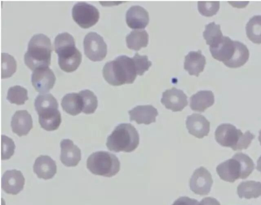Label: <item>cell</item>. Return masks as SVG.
I'll return each instance as SVG.
<instances>
[{"label":"cell","mask_w":261,"mask_h":205,"mask_svg":"<svg viewBox=\"0 0 261 205\" xmlns=\"http://www.w3.org/2000/svg\"><path fill=\"white\" fill-rule=\"evenodd\" d=\"M102 74L105 80L113 86L132 84L137 75L132 58L125 55L118 56L106 63Z\"/></svg>","instance_id":"1"},{"label":"cell","mask_w":261,"mask_h":205,"mask_svg":"<svg viewBox=\"0 0 261 205\" xmlns=\"http://www.w3.org/2000/svg\"><path fill=\"white\" fill-rule=\"evenodd\" d=\"M55 52L58 56V64L63 71H75L82 61V54L75 47L72 36L67 32L58 35L55 39Z\"/></svg>","instance_id":"2"},{"label":"cell","mask_w":261,"mask_h":205,"mask_svg":"<svg viewBox=\"0 0 261 205\" xmlns=\"http://www.w3.org/2000/svg\"><path fill=\"white\" fill-rule=\"evenodd\" d=\"M53 48L50 39L43 34L34 35L30 39L24 56L25 65L31 70L48 67Z\"/></svg>","instance_id":"3"},{"label":"cell","mask_w":261,"mask_h":205,"mask_svg":"<svg viewBox=\"0 0 261 205\" xmlns=\"http://www.w3.org/2000/svg\"><path fill=\"white\" fill-rule=\"evenodd\" d=\"M139 144V135L135 127L130 123H122L108 137L106 146L110 151L130 152Z\"/></svg>","instance_id":"4"},{"label":"cell","mask_w":261,"mask_h":205,"mask_svg":"<svg viewBox=\"0 0 261 205\" xmlns=\"http://www.w3.org/2000/svg\"><path fill=\"white\" fill-rule=\"evenodd\" d=\"M215 139L221 145L233 150L247 149L255 136L247 131L244 134L229 123L219 125L215 133Z\"/></svg>","instance_id":"5"},{"label":"cell","mask_w":261,"mask_h":205,"mask_svg":"<svg viewBox=\"0 0 261 205\" xmlns=\"http://www.w3.org/2000/svg\"><path fill=\"white\" fill-rule=\"evenodd\" d=\"M86 166L94 174L110 177L119 171L120 163L115 155L106 151H98L90 155Z\"/></svg>","instance_id":"6"},{"label":"cell","mask_w":261,"mask_h":205,"mask_svg":"<svg viewBox=\"0 0 261 205\" xmlns=\"http://www.w3.org/2000/svg\"><path fill=\"white\" fill-rule=\"evenodd\" d=\"M72 16L81 28H89L95 24L99 18V12L94 6L85 2H78L73 7Z\"/></svg>","instance_id":"7"},{"label":"cell","mask_w":261,"mask_h":205,"mask_svg":"<svg viewBox=\"0 0 261 205\" xmlns=\"http://www.w3.org/2000/svg\"><path fill=\"white\" fill-rule=\"evenodd\" d=\"M84 53L92 61L102 60L107 54V46L103 38L96 32L88 33L84 39Z\"/></svg>","instance_id":"8"},{"label":"cell","mask_w":261,"mask_h":205,"mask_svg":"<svg viewBox=\"0 0 261 205\" xmlns=\"http://www.w3.org/2000/svg\"><path fill=\"white\" fill-rule=\"evenodd\" d=\"M213 183L211 174L203 167H200L194 171L189 182L191 191L200 195L208 194Z\"/></svg>","instance_id":"9"},{"label":"cell","mask_w":261,"mask_h":205,"mask_svg":"<svg viewBox=\"0 0 261 205\" xmlns=\"http://www.w3.org/2000/svg\"><path fill=\"white\" fill-rule=\"evenodd\" d=\"M56 76L48 67L37 68L33 71L31 81L35 90L41 93H46L54 86Z\"/></svg>","instance_id":"10"},{"label":"cell","mask_w":261,"mask_h":205,"mask_svg":"<svg viewBox=\"0 0 261 205\" xmlns=\"http://www.w3.org/2000/svg\"><path fill=\"white\" fill-rule=\"evenodd\" d=\"M161 101L166 109L173 112L182 111L188 104L186 94L181 90L175 87L164 91Z\"/></svg>","instance_id":"11"},{"label":"cell","mask_w":261,"mask_h":205,"mask_svg":"<svg viewBox=\"0 0 261 205\" xmlns=\"http://www.w3.org/2000/svg\"><path fill=\"white\" fill-rule=\"evenodd\" d=\"M25 179L19 170H7L2 177V188L7 193L16 195L22 190Z\"/></svg>","instance_id":"12"},{"label":"cell","mask_w":261,"mask_h":205,"mask_svg":"<svg viewBox=\"0 0 261 205\" xmlns=\"http://www.w3.org/2000/svg\"><path fill=\"white\" fill-rule=\"evenodd\" d=\"M60 160L67 167L76 166L81 160V151L70 139H63L60 142Z\"/></svg>","instance_id":"13"},{"label":"cell","mask_w":261,"mask_h":205,"mask_svg":"<svg viewBox=\"0 0 261 205\" xmlns=\"http://www.w3.org/2000/svg\"><path fill=\"white\" fill-rule=\"evenodd\" d=\"M234 49V41L227 36H223L219 42L210 46L212 57L223 63L231 58Z\"/></svg>","instance_id":"14"},{"label":"cell","mask_w":261,"mask_h":205,"mask_svg":"<svg viewBox=\"0 0 261 205\" xmlns=\"http://www.w3.org/2000/svg\"><path fill=\"white\" fill-rule=\"evenodd\" d=\"M186 124L189 133L196 138H202L209 133L210 123L200 114L194 113L188 116Z\"/></svg>","instance_id":"15"},{"label":"cell","mask_w":261,"mask_h":205,"mask_svg":"<svg viewBox=\"0 0 261 205\" xmlns=\"http://www.w3.org/2000/svg\"><path fill=\"white\" fill-rule=\"evenodd\" d=\"M149 21L148 12L142 7L133 6L127 11L126 22L133 29H144Z\"/></svg>","instance_id":"16"},{"label":"cell","mask_w":261,"mask_h":205,"mask_svg":"<svg viewBox=\"0 0 261 205\" xmlns=\"http://www.w3.org/2000/svg\"><path fill=\"white\" fill-rule=\"evenodd\" d=\"M11 126L13 132L19 137L27 135L33 127L31 115L27 110L17 111L12 118Z\"/></svg>","instance_id":"17"},{"label":"cell","mask_w":261,"mask_h":205,"mask_svg":"<svg viewBox=\"0 0 261 205\" xmlns=\"http://www.w3.org/2000/svg\"><path fill=\"white\" fill-rule=\"evenodd\" d=\"M130 121H135L138 124H149L155 122L158 115V110L152 105L137 106L128 111Z\"/></svg>","instance_id":"18"},{"label":"cell","mask_w":261,"mask_h":205,"mask_svg":"<svg viewBox=\"0 0 261 205\" xmlns=\"http://www.w3.org/2000/svg\"><path fill=\"white\" fill-rule=\"evenodd\" d=\"M33 171L39 178H52L57 173L56 162L48 156L41 155L35 161Z\"/></svg>","instance_id":"19"},{"label":"cell","mask_w":261,"mask_h":205,"mask_svg":"<svg viewBox=\"0 0 261 205\" xmlns=\"http://www.w3.org/2000/svg\"><path fill=\"white\" fill-rule=\"evenodd\" d=\"M216 171L220 178L224 181L233 183L236 180L240 178V164L233 158L218 165Z\"/></svg>","instance_id":"20"},{"label":"cell","mask_w":261,"mask_h":205,"mask_svg":"<svg viewBox=\"0 0 261 205\" xmlns=\"http://www.w3.org/2000/svg\"><path fill=\"white\" fill-rule=\"evenodd\" d=\"M206 64L205 57L201 51H191L185 58L184 69L191 75L198 76L202 72Z\"/></svg>","instance_id":"21"},{"label":"cell","mask_w":261,"mask_h":205,"mask_svg":"<svg viewBox=\"0 0 261 205\" xmlns=\"http://www.w3.org/2000/svg\"><path fill=\"white\" fill-rule=\"evenodd\" d=\"M215 101L214 95L210 90H201L190 97V108L195 111L203 112Z\"/></svg>","instance_id":"22"},{"label":"cell","mask_w":261,"mask_h":205,"mask_svg":"<svg viewBox=\"0 0 261 205\" xmlns=\"http://www.w3.org/2000/svg\"><path fill=\"white\" fill-rule=\"evenodd\" d=\"M38 115L40 125L46 131L56 130L61 123V115L58 109L45 111Z\"/></svg>","instance_id":"23"},{"label":"cell","mask_w":261,"mask_h":205,"mask_svg":"<svg viewBox=\"0 0 261 205\" xmlns=\"http://www.w3.org/2000/svg\"><path fill=\"white\" fill-rule=\"evenodd\" d=\"M235 49L231 58L224 63L229 68H238L244 65L248 61L249 52L247 46L243 43L234 41Z\"/></svg>","instance_id":"24"},{"label":"cell","mask_w":261,"mask_h":205,"mask_svg":"<svg viewBox=\"0 0 261 205\" xmlns=\"http://www.w3.org/2000/svg\"><path fill=\"white\" fill-rule=\"evenodd\" d=\"M61 106L64 111L72 116L80 114L83 110L82 98L76 93H68L64 96Z\"/></svg>","instance_id":"25"},{"label":"cell","mask_w":261,"mask_h":205,"mask_svg":"<svg viewBox=\"0 0 261 205\" xmlns=\"http://www.w3.org/2000/svg\"><path fill=\"white\" fill-rule=\"evenodd\" d=\"M237 193L241 198H257L261 196V183L253 181L242 182L238 186Z\"/></svg>","instance_id":"26"},{"label":"cell","mask_w":261,"mask_h":205,"mask_svg":"<svg viewBox=\"0 0 261 205\" xmlns=\"http://www.w3.org/2000/svg\"><path fill=\"white\" fill-rule=\"evenodd\" d=\"M126 45L128 48L139 50L146 47L148 42V34L145 30H134L126 36Z\"/></svg>","instance_id":"27"},{"label":"cell","mask_w":261,"mask_h":205,"mask_svg":"<svg viewBox=\"0 0 261 205\" xmlns=\"http://www.w3.org/2000/svg\"><path fill=\"white\" fill-rule=\"evenodd\" d=\"M246 32L252 42L261 43V15H254L249 19L246 25Z\"/></svg>","instance_id":"28"},{"label":"cell","mask_w":261,"mask_h":205,"mask_svg":"<svg viewBox=\"0 0 261 205\" xmlns=\"http://www.w3.org/2000/svg\"><path fill=\"white\" fill-rule=\"evenodd\" d=\"M34 105L38 114L49 109L58 108L57 99L50 93L39 94L35 98Z\"/></svg>","instance_id":"29"},{"label":"cell","mask_w":261,"mask_h":205,"mask_svg":"<svg viewBox=\"0 0 261 205\" xmlns=\"http://www.w3.org/2000/svg\"><path fill=\"white\" fill-rule=\"evenodd\" d=\"M79 94L82 100V112L86 114L94 113L97 107L98 101L94 93L88 89H86L81 91Z\"/></svg>","instance_id":"30"},{"label":"cell","mask_w":261,"mask_h":205,"mask_svg":"<svg viewBox=\"0 0 261 205\" xmlns=\"http://www.w3.org/2000/svg\"><path fill=\"white\" fill-rule=\"evenodd\" d=\"M203 36L206 44L210 46L217 43L223 36L220 24H217L214 22L206 24L203 32Z\"/></svg>","instance_id":"31"},{"label":"cell","mask_w":261,"mask_h":205,"mask_svg":"<svg viewBox=\"0 0 261 205\" xmlns=\"http://www.w3.org/2000/svg\"><path fill=\"white\" fill-rule=\"evenodd\" d=\"M28 99L27 90L20 86L11 87L8 91L7 99L11 104L23 105Z\"/></svg>","instance_id":"32"},{"label":"cell","mask_w":261,"mask_h":205,"mask_svg":"<svg viewBox=\"0 0 261 205\" xmlns=\"http://www.w3.org/2000/svg\"><path fill=\"white\" fill-rule=\"evenodd\" d=\"M232 158L240 163L241 166L240 178H246L254 169V164L252 160L248 155L242 152L236 153Z\"/></svg>","instance_id":"33"},{"label":"cell","mask_w":261,"mask_h":205,"mask_svg":"<svg viewBox=\"0 0 261 205\" xmlns=\"http://www.w3.org/2000/svg\"><path fill=\"white\" fill-rule=\"evenodd\" d=\"M16 66L13 56L7 53H2V79L11 76L16 71Z\"/></svg>","instance_id":"34"},{"label":"cell","mask_w":261,"mask_h":205,"mask_svg":"<svg viewBox=\"0 0 261 205\" xmlns=\"http://www.w3.org/2000/svg\"><path fill=\"white\" fill-rule=\"evenodd\" d=\"M220 8L219 2H198V9L199 13L206 17L215 15Z\"/></svg>","instance_id":"35"},{"label":"cell","mask_w":261,"mask_h":205,"mask_svg":"<svg viewBox=\"0 0 261 205\" xmlns=\"http://www.w3.org/2000/svg\"><path fill=\"white\" fill-rule=\"evenodd\" d=\"M132 59L135 65L137 75H142L152 65L151 62L148 60L147 56H141L138 53L135 54Z\"/></svg>","instance_id":"36"},{"label":"cell","mask_w":261,"mask_h":205,"mask_svg":"<svg viewBox=\"0 0 261 205\" xmlns=\"http://www.w3.org/2000/svg\"><path fill=\"white\" fill-rule=\"evenodd\" d=\"M15 145L14 141L6 135H2V160L9 159L14 154Z\"/></svg>","instance_id":"37"},{"label":"cell","mask_w":261,"mask_h":205,"mask_svg":"<svg viewBox=\"0 0 261 205\" xmlns=\"http://www.w3.org/2000/svg\"><path fill=\"white\" fill-rule=\"evenodd\" d=\"M197 200L187 196L180 197L172 205H198Z\"/></svg>","instance_id":"38"},{"label":"cell","mask_w":261,"mask_h":205,"mask_svg":"<svg viewBox=\"0 0 261 205\" xmlns=\"http://www.w3.org/2000/svg\"><path fill=\"white\" fill-rule=\"evenodd\" d=\"M198 205H221L219 202L215 198L207 197L203 198Z\"/></svg>","instance_id":"39"},{"label":"cell","mask_w":261,"mask_h":205,"mask_svg":"<svg viewBox=\"0 0 261 205\" xmlns=\"http://www.w3.org/2000/svg\"><path fill=\"white\" fill-rule=\"evenodd\" d=\"M256 169L261 172V156L257 161Z\"/></svg>","instance_id":"40"},{"label":"cell","mask_w":261,"mask_h":205,"mask_svg":"<svg viewBox=\"0 0 261 205\" xmlns=\"http://www.w3.org/2000/svg\"><path fill=\"white\" fill-rule=\"evenodd\" d=\"M258 140L261 145V130L259 131Z\"/></svg>","instance_id":"41"}]
</instances>
